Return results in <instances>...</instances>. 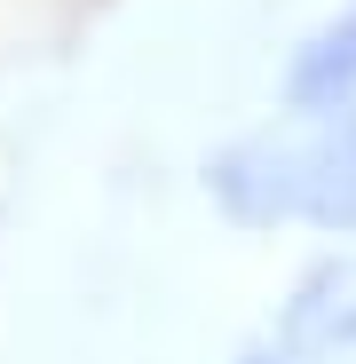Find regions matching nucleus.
Segmentation results:
<instances>
[{"instance_id":"obj_2","label":"nucleus","mask_w":356,"mask_h":364,"mask_svg":"<svg viewBox=\"0 0 356 364\" xmlns=\"http://www.w3.org/2000/svg\"><path fill=\"white\" fill-rule=\"evenodd\" d=\"M301 214L325 230H356V103H340L301 143Z\"/></svg>"},{"instance_id":"obj_1","label":"nucleus","mask_w":356,"mask_h":364,"mask_svg":"<svg viewBox=\"0 0 356 364\" xmlns=\"http://www.w3.org/2000/svg\"><path fill=\"white\" fill-rule=\"evenodd\" d=\"M214 198L237 222L301 214V143H237L214 159Z\"/></svg>"},{"instance_id":"obj_4","label":"nucleus","mask_w":356,"mask_h":364,"mask_svg":"<svg viewBox=\"0 0 356 364\" xmlns=\"http://www.w3.org/2000/svg\"><path fill=\"white\" fill-rule=\"evenodd\" d=\"M348 87H356V9L333 32H317V48L293 64V103H340Z\"/></svg>"},{"instance_id":"obj_3","label":"nucleus","mask_w":356,"mask_h":364,"mask_svg":"<svg viewBox=\"0 0 356 364\" xmlns=\"http://www.w3.org/2000/svg\"><path fill=\"white\" fill-rule=\"evenodd\" d=\"M293 356L309 364H356V269H325L285 325Z\"/></svg>"}]
</instances>
